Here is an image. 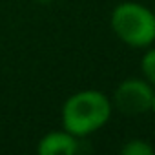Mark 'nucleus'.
I'll return each instance as SVG.
<instances>
[{
  "label": "nucleus",
  "instance_id": "20e7f679",
  "mask_svg": "<svg viewBox=\"0 0 155 155\" xmlns=\"http://www.w3.org/2000/svg\"><path fill=\"white\" fill-rule=\"evenodd\" d=\"M40 155H73L79 151V140L69 131H49L46 133L37 146Z\"/></svg>",
  "mask_w": 155,
  "mask_h": 155
},
{
  "label": "nucleus",
  "instance_id": "423d86ee",
  "mask_svg": "<svg viewBox=\"0 0 155 155\" xmlns=\"http://www.w3.org/2000/svg\"><path fill=\"white\" fill-rule=\"evenodd\" d=\"M140 69H142V75H144V79L155 86V48L148 49L142 58H140Z\"/></svg>",
  "mask_w": 155,
  "mask_h": 155
},
{
  "label": "nucleus",
  "instance_id": "7ed1b4c3",
  "mask_svg": "<svg viewBox=\"0 0 155 155\" xmlns=\"http://www.w3.org/2000/svg\"><path fill=\"white\" fill-rule=\"evenodd\" d=\"M153 86L146 79H126L113 93V106L128 117H139L150 111Z\"/></svg>",
  "mask_w": 155,
  "mask_h": 155
},
{
  "label": "nucleus",
  "instance_id": "39448f33",
  "mask_svg": "<svg viewBox=\"0 0 155 155\" xmlns=\"http://www.w3.org/2000/svg\"><path fill=\"white\" fill-rule=\"evenodd\" d=\"M122 155H153L155 150L151 144H148L142 139H131L120 148Z\"/></svg>",
  "mask_w": 155,
  "mask_h": 155
},
{
  "label": "nucleus",
  "instance_id": "0eeeda50",
  "mask_svg": "<svg viewBox=\"0 0 155 155\" xmlns=\"http://www.w3.org/2000/svg\"><path fill=\"white\" fill-rule=\"evenodd\" d=\"M150 111L155 115V91H153V99H151V108H150Z\"/></svg>",
  "mask_w": 155,
  "mask_h": 155
},
{
  "label": "nucleus",
  "instance_id": "6e6552de",
  "mask_svg": "<svg viewBox=\"0 0 155 155\" xmlns=\"http://www.w3.org/2000/svg\"><path fill=\"white\" fill-rule=\"evenodd\" d=\"M37 2H40V4H49V2H53V0H37Z\"/></svg>",
  "mask_w": 155,
  "mask_h": 155
},
{
  "label": "nucleus",
  "instance_id": "f257e3e1",
  "mask_svg": "<svg viewBox=\"0 0 155 155\" xmlns=\"http://www.w3.org/2000/svg\"><path fill=\"white\" fill-rule=\"evenodd\" d=\"M113 104L99 90H82L71 95L62 108V126L71 135L86 137L101 130L111 117Z\"/></svg>",
  "mask_w": 155,
  "mask_h": 155
},
{
  "label": "nucleus",
  "instance_id": "f03ea898",
  "mask_svg": "<svg viewBox=\"0 0 155 155\" xmlns=\"http://www.w3.org/2000/svg\"><path fill=\"white\" fill-rule=\"evenodd\" d=\"M111 29L131 48H148L155 42V13L137 2H122L111 11Z\"/></svg>",
  "mask_w": 155,
  "mask_h": 155
}]
</instances>
